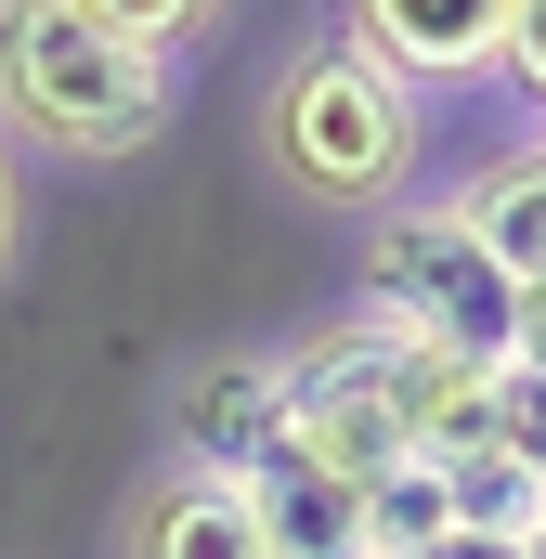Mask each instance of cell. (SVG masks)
Wrapping results in <instances>:
<instances>
[{
	"mask_svg": "<svg viewBox=\"0 0 546 559\" xmlns=\"http://www.w3.org/2000/svg\"><path fill=\"white\" fill-rule=\"evenodd\" d=\"M429 534H455V481H442V455H391L365 481V559H416Z\"/></svg>",
	"mask_w": 546,
	"mask_h": 559,
	"instance_id": "8",
	"label": "cell"
},
{
	"mask_svg": "<svg viewBox=\"0 0 546 559\" xmlns=\"http://www.w3.org/2000/svg\"><path fill=\"white\" fill-rule=\"evenodd\" d=\"M416 559H521V547H508V534H468V521H455V534H429Z\"/></svg>",
	"mask_w": 546,
	"mask_h": 559,
	"instance_id": "15",
	"label": "cell"
},
{
	"mask_svg": "<svg viewBox=\"0 0 546 559\" xmlns=\"http://www.w3.org/2000/svg\"><path fill=\"white\" fill-rule=\"evenodd\" d=\"M13 248H26V169H13V143H0V274H13Z\"/></svg>",
	"mask_w": 546,
	"mask_h": 559,
	"instance_id": "14",
	"label": "cell"
},
{
	"mask_svg": "<svg viewBox=\"0 0 546 559\" xmlns=\"http://www.w3.org/2000/svg\"><path fill=\"white\" fill-rule=\"evenodd\" d=\"M482 248H495V274L508 286H546V131H521V143H495L455 195H442Z\"/></svg>",
	"mask_w": 546,
	"mask_h": 559,
	"instance_id": "7",
	"label": "cell"
},
{
	"mask_svg": "<svg viewBox=\"0 0 546 559\" xmlns=\"http://www.w3.org/2000/svg\"><path fill=\"white\" fill-rule=\"evenodd\" d=\"M182 105V66L131 52L52 0H0V143H52V156H143Z\"/></svg>",
	"mask_w": 546,
	"mask_h": 559,
	"instance_id": "2",
	"label": "cell"
},
{
	"mask_svg": "<svg viewBox=\"0 0 546 559\" xmlns=\"http://www.w3.org/2000/svg\"><path fill=\"white\" fill-rule=\"evenodd\" d=\"M339 39L404 92H455V79H495L508 0H339Z\"/></svg>",
	"mask_w": 546,
	"mask_h": 559,
	"instance_id": "4",
	"label": "cell"
},
{
	"mask_svg": "<svg viewBox=\"0 0 546 559\" xmlns=\"http://www.w3.org/2000/svg\"><path fill=\"white\" fill-rule=\"evenodd\" d=\"M131 559H273L235 468H156L131 495Z\"/></svg>",
	"mask_w": 546,
	"mask_h": 559,
	"instance_id": "6",
	"label": "cell"
},
{
	"mask_svg": "<svg viewBox=\"0 0 546 559\" xmlns=\"http://www.w3.org/2000/svg\"><path fill=\"white\" fill-rule=\"evenodd\" d=\"M416 92L404 79H378L352 39H299L286 66L261 79V156L286 195H312V209H391L416 195Z\"/></svg>",
	"mask_w": 546,
	"mask_h": 559,
	"instance_id": "1",
	"label": "cell"
},
{
	"mask_svg": "<svg viewBox=\"0 0 546 559\" xmlns=\"http://www.w3.org/2000/svg\"><path fill=\"white\" fill-rule=\"evenodd\" d=\"M495 442L521 468H546V365H495Z\"/></svg>",
	"mask_w": 546,
	"mask_h": 559,
	"instance_id": "11",
	"label": "cell"
},
{
	"mask_svg": "<svg viewBox=\"0 0 546 559\" xmlns=\"http://www.w3.org/2000/svg\"><path fill=\"white\" fill-rule=\"evenodd\" d=\"M495 79L546 118V0H508V39H495Z\"/></svg>",
	"mask_w": 546,
	"mask_h": 559,
	"instance_id": "12",
	"label": "cell"
},
{
	"mask_svg": "<svg viewBox=\"0 0 546 559\" xmlns=\"http://www.w3.org/2000/svg\"><path fill=\"white\" fill-rule=\"evenodd\" d=\"M52 13H79V26H105V39H131V52H169V66H182L235 0H52Z\"/></svg>",
	"mask_w": 546,
	"mask_h": 559,
	"instance_id": "10",
	"label": "cell"
},
{
	"mask_svg": "<svg viewBox=\"0 0 546 559\" xmlns=\"http://www.w3.org/2000/svg\"><path fill=\"white\" fill-rule=\"evenodd\" d=\"M442 481H455V521H468V534L534 547V521H546V468H521V455H455Z\"/></svg>",
	"mask_w": 546,
	"mask_h": 559,
	"instance_id": "9",
	"label": "cell"
},
{
	"mask_svg": "<svg viewBox=\"0 0 546 559\" xmlns=\"http://www.w3.org/2000/svg\"><path fill=\"white\" fill-rule=\"evenodd\" d=\"M508 365H546V286H508Z\"/></svg>",
	"mask_w": 546,
	"mask_h": 559,
	"instance_id": "13",
	"label": "cell"
},
{
	"mask_svg": "<svg viewBox=\"0 0 546 559\" xmlns=\"http://www.w3.org/2000/svg\"><path fill=\"white\" fill-rule=\"evenodd\" d=\"M169 442H182V468H235L248 481L286 442V352H209L182 378V404H169Z\"/></svg>",
	"mask_w": 546,
	"mask_h": 559,
	"instance_id": "5",
	"label": "cell"
},
{
	"mask_svg": "<svg viewBox=\"0 0 546 559\" xmlns=\"http://www.w3.org/2000/svg\"><path fill=\"white\" fill-rule=\"evenodd\" d=\"M521 559H546V521H534V547H521Z\"/></svg>",
	"mask_w": 546,
	"mask_h": 559,
	"instance_id": "16",
	"label": "cell"
},
{
	"mask_svg": "<svg viewBox=\"0 0 546 559\" xmlns=\"http://www.w3.org/2000/svg\"><path fill=\"white\" fill-rule=\"evenodd\" d=\"M365 312L404 325V338H429V352L508 365V274H495V248H482L442 195L365 209Z\"/></svg>",
	"mask_w": 546,
	"mask_h": 559,
	"instance_id": "3",
	"label": "cell"
}]
</instances>
